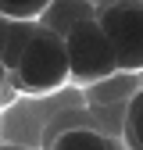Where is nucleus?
I'll return each instance as SVG.
<instances>
[{
	"label": "nucleus",
	"mask_w": 143,
	"mask_h": 150,
	"mask_svg": "<svg viewBox=\"0 0 143 150\" xmlns=\"http://www.w3.org/2000/svg\"><path fill=\"white\" fill-rule=\"evenodd\" d=\"M14 89L22 93H54L68 82V61H64V40L54 32H43L36 25V36L29 40L22 61L14 64V71L7 75Z\"/></svg>",
	"instance_id": "obj_1"
},
{
	"label": "nucleus",
	"mask_w": 143,
	"mask_h": 150,
	"mask_svg": "<svg viewBox=\"0 0 143 150\" xmlns=\"http://www.w3.org/2000/svg\"><path fill=\"white\" fill-rule=\"evenodd\" d=\"M97 25L115 54L118 71L139 75L143 68V0H115L97 11Z\"/></svg>",
	"instance_id": "obj_2"
},
{
	"label": "nucleus",
	"mask_w": 143,
	"mask_h": 150,
	"mask_svg": "<svg viewBox=\"0 0 143 150\" xmlns=\"http://www.w3.org/2000/svg\"><path fill=\"white\" fill-rule=\"evenodd\" d=\"M64 61H68V79L82 82V86L118 75L115 54H111V47H107L97 22H86V25L72 29L64 36Z\"/></svg>",
	"instance_id": "obj_3"
},
{
	"label": "nucleus",
	"mask_w": 143,
	"mask_h": 150,
	"mask_svg": "<svg viewBox=\"0 0 143 150\" xmlns=\"http://www.w3.org/2000/svg\"><path fill=\"white\" fill-rule=\"evenodd\" d=\"M86 22H97V7L93 4H86V0H50L36 25L43 32H54V36L64 40L72 29H79Z\"/></svg>",
	"instance_id": "obj_4"
},
{
	"label": "nucleus",
	"mask_w": 143,
	"mask_h": 150,
	"mask_svg": "<svg viewBox=\"0 0 143 150\" xmlns=\"http://www.w3.org/2000/svg\"><path fill=\"white\" fill-rule=\"evenodd\" d=\"M47 150H122V143H115L97 129H64L61 136L50 139Z\"/></svg>",
	"instance_id": "obj_5"
},
{
	"label": "nucleus",
	"mask_w": 143,
	"mask_h": 150,
	"mask_svg": "<svg viewBox=\"0 0 143 150\" xmlns=\"http://www.w3.org/2000/svg\"><path fill=\"white\" fill-rule=\"evenodd\" d=\"M36 36V22H7V36H4V50H0V68L7 75L14 71V64L22 61V54L29 47V40Z\"/></svg>",
	"instance_id": "obj_6"
},
{
	"label": "nucleus",
	"mask_w": 143,
	"mask_h": 150,
	"mask_svg": "<svg viewBox=\"0 0 143 150\" xmlns=\"http://www.w3.org/2000/svg\"><path fill=\"white\" fill-rule=\"evenodd\" d=\"M122 143H125V150H143V89H136L129 97V104H125Z\"/></svg>",
	"instance_id": "obj_7"
},
{
	"label": "nucleus",
	"mask_w": 143,
	"mask_h": 150,
	"mask_svg": "<svg viewBox=\"0 0 143 150\" xmlns=\"http://www.w3.org/2000/svg\"><path fill=\"white\" fill-rule=\"evenodd\" d=\"M50 0H0V18L7 22H40Z\"/></svg>",
	"instance_id": "obj_8"
},
{
	"label": "nucleus",
	"mask_w": 143,
	"mask_h": 150,
	"mask_svg": "<svg viewBox=\"0 0 143 150\" xmlns=\"http://www.w3.org/2000/svg\"><path fill=\"white\" fill-rule=\"evenodd\" d=\"M0 150H32V146H22V143H0Z\"/></svg>",
	"instance_id": "obj_9"
},
{
	"label": "nucleus",
	"mask_w": 143,
	"mask_h": 150,
	"mask_svg": "<svg viewBox=\"0 0 143 150\" xmlns=\"http://www.w3.org/2000/svg\"><path fill=\"white\" fill-rule=\"evenodd\" d=\"M4 36H7V18H0V50H4Z\"/></svg>",
	"instance_id": "obj_10"
},
{
	"label": "nucleus",
	"mask_w": 143,
	"mask_h": 150,
	"mask_svg": "<svg viewBox=\"0 0 143 150\" xmlns=\"http://www.w3.org/2000/svg\"><path fill=\"white\" fill-rule=\"evenodd\" d=\"M4 86H7V71L0 68V93H4Z\"/></svg>",
	"instance_id": "obj_11"
}]
</instances>
